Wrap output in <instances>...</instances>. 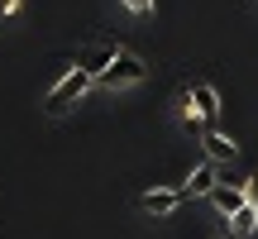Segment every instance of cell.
Returning a JSON list of instances; mask_svg holds the SVG:
<instances>
[{"instance_id":"obj_10","label":"cell","mask_w":258,"mask_h":239,"mask_svg":"<svg viewBox=\"0 0 258 239\" xmlns=\"http://www.w3.org/2000/svg\"><path fill=\"white\" fill-rule=\"evenodd\" d=\"M124 10H134V15H153V0H120Z\"/></svg>"},{"instance_id":"obj_1","label":"cell","mask_w":258,"mask_h":239,"mask_svg":"<svg viewBox=\"0 0 258 239\" xmlns=\"http://www.w3.org/2000/svg\"><path fill=\"white\" fill-rule=\"evenodd\" d=\"M91 86H96V77H91V72H82V67H72V72H67L62 82H57L53 91H48V101H43V110L53 115V119H57V115H67V110H72V105L82 101L86 91H91Z\"/></svg>"},{"instance_id":"obj_8","label":"cell","mask_w":258,"mask_h":239,"mask_svg":"<svg viewBox=\"0 0 258 239\" xmlns=\"http://www.w3.org/2000/svg\"><path fill=\"white\" fill-rule=\"evenodd\" d=\"M191 101H196V110L206 115V125H215V115H220V96H215V86L211 82H196L191 86Z\"/></svg>"},{"instance_id":"obj_6","label":"cell","mask_w":258,"mask_h":239,"mask_svg":"<svg viewBox=\"0 0 258 239\" xmlns=\"http://www.w3.org/2000/svg\"><path fill=\"white\" fill-rule=\"evenodd\" d=\"M201 144H206V158H211V163H234V158H239V148H234V144H230V139H225L215 125H206Z\"/></svg>"},{"instance_id":"obj_5","label":"cell","mask_w":258,"mask_h":239,"mask_svg":"<svg viewBox=\"0 0 258 239\" xmlns=\"http://www.w3.org/2000/svg\"><path fill=\"white\" fill-rule=\"evenodd\" d=\"M211 206H215V211H220V215H239L244 211V206H249V192H244V187L239 182H230V187H215V192H211Z\"/></svg>"},{"instance_id":"obj_3","label":"cell","mask_w":258,"mask_h":239,"mask_svg":"<svg viewBox=\"0 0 258 239\" xmlns=\"http://www.w3.org/2000/svg\"><path fill=\"white\" fill-rule=\"evenodd\" d=\"M182 201H186V187H153V192L139 196V211H148V215H172Z\"/></svg>"},{"instance_id":"obj_9","label":"cell","mask_w":258,"mask_h":239,"mask_svg":"<svg viewBox=\"0 0 258 239\" xmlns=\"http://www.w3.org/2000/svg\"><path fill=\"white\" fill-rule=\"evenodd\" d=\"M258 230V206H244L239 215H230V239H249Z\"/></svg>"},{"instance_id":"obj_11","label":"cell","mask_w":258,"mask_h":239,"mask_svg":"<svg viewBox=\"0 0 258 239\" xmlns=\"http://www.w3.org/2000/svg\"><path fill=\"white\" fill-rule=\"evenodd\" d=\"M244 192H249V206H258V177H249V182H244Z\"/></svg>"},{"instance_id":"obj_2","label":"cell","mask_w":258,"mask_h":239,"mask_svg":"<svg viewBox=\"0 0 258 239\" xmlns=\"http://www.w3.org/2000/svg\"><path fill=\"white\" fill-rule=\"evenodd\" d=\"M144 77H148V67L139 63L134 53H120V57H115V63L105 67L101 77H96V86H105V91H124V86H139Z\"/></svg>"},{"instance_id":"obj_7","label":"cell","mask_w":258,"mask_h":239,"mask_svg":"<svg viewBox=\"0 0 258 239\" xmlns=\"http://www.w3.org/2000/svg\"><path fill=\"white\" fill-rule=\"evenodd\" d=\"M186 196H211L215 192V187H220V182H215V163H201V167H191V177H186Z\"/></svg>"},{"instance_id":"obj_4","label":"cell","mask_w":258,"mask_h":239,"mask_svg":"<svg viewBox=\"0 0 258 239\" xmlns=\"http://www.w3.org/2000/svg\"><path fill=\"white\" fill-rule=\"evenodd\" d=\"M120 53H124V48H115V43H91V48H82L77 67H82V72H91V77H101V72H105V67H110Z\"/></svg>"}]
</instances>
